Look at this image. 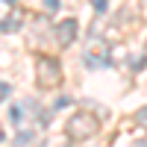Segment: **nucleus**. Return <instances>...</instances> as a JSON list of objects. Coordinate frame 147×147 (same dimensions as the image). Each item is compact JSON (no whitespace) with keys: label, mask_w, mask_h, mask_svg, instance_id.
I'll return each instance as SVG.
<instances>
[{"label":"nucleus","mask_w":147,"mask_h":147,"mask_svg":"<svg viewBox=\"0 0 147 147\" xmlns=\"http://www.w3.org/2000/svg\"><path fill=\"white\" fill-rule=\"evenodd\" d=\"M82 62H85V68H106V65H112V59H109V44L100 38V35H91L88 38V50H85Z\"/></svg>","instance_id":"obj_1"},{"label":"nucleus","mask_w":147,"mask_h":147,"mask_svg":"<svg viewBox=\"0 0 147 147\" xmlns=\"http://www.w3.org/2000/svg\"><path fill=\"white\" fill-rule=\"evenodd\" d=\"M35 77H38V82L44 85V88L56 85L59 80H62L59 59H53V56H38V59H35Z\"/></svg>","instance_id":"obj_2"},{"label":"nucleus","mask_w":147,"mask_h":147,"mask_svg":"<svg viewBox=\"0 0 147 147\" xmlns=\"http://www.w3.org/2000/svg\"><path fill=\"white\" fill-rule=\"evenodd\" d=\"M97 132V118L91 112H80L68 121V136L71 138H91Z\"/></svg>","instance_id":"obj_3"},{"label":"nucleus","mask_w":147,"mask_h":147,"mask_svg":"<svg viewBox=\"0 0 147 147\" xmlns=\"http://www.w3.org/2000/svg\"><path fill=\"white\" fill-rule=\"evenodd\" d=\"M77 30H80L77 18H65L62 24H59V27H56V41H59V47H71L74 41H77Z\"/></svg>","instance_id":"obj_4"},{"label":"nucleus","mask_w":147,"mask_h":147,"mask_svg":"<svg viewBox=\"0 0 147 147\" xmlns=\"http://www.w3.org/2000/svg\"><path fill=\"white\" fill-rule=\"evenodd\" d=\"M18 24H21V15H15V18H6V21H0V32H6V30H15L18 27Z\"/></svg>","instance_id":"obj_5"},{"label":"nucleus","mask_w":147,"mask_h":147,"mask_svg":"<svg viewBox=\"0 0 147 147\" xmlns=\"http://www.w3.org/2000/svg\"><path fill=\"white\" fill-rule=\"evenodd\" d=\"M9 94H12V85H9V82H3V80H0V103H3V100H6Z\"/></svg>","instance_id":"obj_6"},{"label":"nucleus","mask_w":147,"mask_h":147,"mask_svg":"<svg viewBox=\"0 0 147 147\" xmlns=\"http://www.w3.org/2000/svg\"><path fill=\"white\" fill-rule=\"evenodd\" d=\"M136 124H144V129H147V106L136 112Z\"/></svg>","instance_id":"obj_7"},{"label":"nucleus","mask_w":147,"mask_h":147,"mask_svg":"<svg viewBox=\"0 0 147 147\" xmlns=\"http://www.w3.org/2000/svg\"><path fill=\"white\" fill-rule=\"evenodd\" d=\"M9 118H12V124H18V121H21V109H18V106H12V112H9Z\"/></svg>","instance_id":"obj_8"},{"label":"nucleus","mask_w":147,"mask_h":147,"mask_svg":"<svg viewBox=\"0 0 147 147\" xmlns=\"http://www.w3.org/2000/svg\"><path fill=\"white\" fill-rule=\"evenodd\" d=\"M53 106H56V109H65V106H71V97H59V100H56Z\"/></svg>","instance_id":"obj_9"},{"label":"nucleus","mask_w":147,"mask_h":147,"mask_svg":"<svg viewBox=\"0 0 147 147\" xmlns=\"http://www.w3.org/2000/svg\"><path fill=\"white\" fill-rule=\"evenodd\" d=\"M106 3H109V0H94V9L97 12H106Z\"/></svg>","instance_id":"obj_10"},{"label":"nucleus","mask_w":147,"mask_h":147,"mask_svg":"<svg viewBox=\"0 0 147 147\" xmlns=\"http://www.w3.org/2000/svg\"><path fill=\"white\" fill-rule=\"evenodd\" d=\"M44 6L50 9V12H56V9H59V0H44Z\"/></svg>","instance_id":"obj_11"},{"label":"nucleus","mask_w":147,"mask_h":147,"mask_svg":"<svg viewBox=\"0 0 147 147\" xmlns=\"http://www.w3.org/2000/svg\"><path fill=\"white\" fill-rule=\"evenodd\" d=\"M132 147H147V138H141V141H136Z\"/></svg>","instance_id":"obj_12"},{"label":"nucleus","mask_w":147,"mask_h":147,"mask_svg":"<svg viewBox=\"0 0 147 147\" xmlns=\"http://www.w3.org/2000/svg\"><path fill=\"white\" fill-rule=\"evenodd\" d=\"M0 141H3V127H0Z\"/></svg>","instance_id":"obj_13"},{"label":"nucleus","mask_w":147,"mask_h":147,"mask_svg":"<svg viewBox=\"0 0 147 147\" xmlns=\"http://www.w3.org/2000/svg\"><path fill=\"white\" fill-rule=\"evenodd\" d=\"M6 3H15V0H6Z\"/></svg>","instance_id":"obj_14"}]
</instances>
